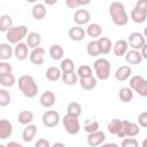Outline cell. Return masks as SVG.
I'll return each instance as SVG.
<instances>
[{"label":"cell","instance_id":"74e56055","mask_svg":"<svg viewBox=\"0 0 147 147\" xmlns=\"http://www.w3.org/2000/svg\"><path fill=\"white\" fill-rule=\"evenodd\" d=\"M67 113L70 114V115H74V116H79L82 114V106L78 103V102H70L67 107Z\"/></svg>","mask_w":147,"mask_h":147},{"label":"cell","instance_id":"7bdbcfd3","mask_svg":"<svg viewBox=\"0 0 147 147\" xmlns=\"http://www.w3.org/2000/svg\"><path fill=\"white\" fill-rule=\"evenodd\" d=\"M11 70H13V68L7 61H0V76L6 75V74H10Z\"/></svg>","mask_w":147,"mask_h":147},{"label":"cell","instance_id":"5b68a950","mask_svg":"<svg viewBox=\"0 0 147 147\" xmlns=\"http://www.w3.org/2000/svg\"><path fill=\"white\" fill-rule=\"evenodd\" d=\"M130 17L134 23H144L147 18V0H138Z\"/></svg>","mask_w":147,"mask_h":147},{"label":"cell","instance_id":"ee69618b","mask_svg":"<svg viewBox=\"0 0 147 147\" xmlns=\"http://www.w3.org/2000/svg\"><path fill=\"white\" fill-rule=\"evenodd\" d=\"M138 125L140 127H147V111H142L138 116Z\"/></svg>","mask_w":147,"mask_h":147},{"label":"cell","instance_id":"484cf974","mask_svg":"<svg viewBox=\"0 0 147 147\" xmlns=\"http://www.w3.org/2000/svg\"><path fill=\"white\" fill-rule=\"evenodd\" d=\"M79 85L82 88H84L86 91H91V90L95 88V86H96V78L93 75L88 76V77L79 78Z\"/></svg>","mask_w":147,"mask_h":147},{"label":"cell","instance_id":"bcb514c9","mask_svg":"<svg viewBox=\"0 0 147 147\" xmlns=\"http://www.w3.org/2000/svg\"><path fill=\"white\" fill-rule=\"evenodd\" d=\"M65 5L68 8H71V9H75L77 7H79V3L77 0H65Z\"/></svg>","mask_w":147,"mask_h":147},{"label":"cell","instance_id":"8d00e7d4","mask_svg":"<svg viewBox=\"0 0 147 147\" xmlns=\"http://www.w3.org/2000/svg\"><path fill=\"white\" fill-rule=\"evenodd\" d=\"M60 69L62 72H68V71H72L75 70V63L71 59H62L61 63H60Z\"/></svg>","mask_w":147,"mask_h":147},{"label":"cell","instance_id":"f6af8a7d","mask_svg":"<svg viewBox=\"0 0 147 147\" xmlns=\"http://www.w3.org/2000/svg\"><path fill=\"white\" fill-rule=\"evenodd\" d=\"M36 147H51V142L46 139H39L37 140V142L34 144Z\"/></svg>","mask_w":147,"mask_h":147},{"label":"cell","instance_id":"30bf717a","mask_svg":"<svg viewBox=\"0 0 147 147\" xmlns=\"http://www.w3.org/2000/svg\"><path fill=\"white\" fill-rule=\"evenodd\" d=\"M106 140V134L103 131H94L91 133H87V145L91 147H96L99 145H102Z\"/></svg>","mask_w":147,"mask_h":147},{"label":"cell","instance_id":"f5cc1de1","mask_svg":"<svg viewBox=\"0 0 147 147\" xmlns=\"http://www.w3.org/2000/svg\"><path fill=\"white\" fill-rule=\"evenodd\" d=\"M55 146H62V147H64V144H62V142H55L54 144V147Z\"/></svg>","mask_w":147,"mask_h":147},{"label":"cell","instance_id":"4dcf8cb0","mask_svg":"<svg viewBox=\"0 0 147 147\" xmlns=\"http://www.w3.org/2000/svg\"><path fill=\"white\" fill-rule=\"evenodd\" d=\"M61 78H62V82L67 85H75L78 80V76L75 72V70L68 71V72H62Z\"/></svg>","mask_w":147,"mask_h":147},{"label":"cell","instance_id":"e0dca14e","mask_svg":"<svg viewBox=\"0 0 147 147\" xmlns=\"http://www.w3.org/2000/svg\"><path fill=\"white\" fill-rule=\"evenodd\" d=\"M132 69L129 65H121L119 68L116 69L115 71V79L118 82H124L131 77Z\"/></svg>","mask_w":147,"mask_h":147},{"label":"cell","instance_id":"f1b7e54d","mask_svg":"<svg viewBox=\"0 0 147 147\" xmlns=\"http://www.w3.org/2000/svg\"><path fill=\"white\" fill-rule=\"evenodd\" d=\"M33 118H34L33 113L30 111V110H23V111H21V113L18 114V116H17V121H18V123L22 124V125H28V124L32 123Z\"/></svg>","mask_w":147,"mask_h":147},{"label":"cell","instance_id":"7a4b0ae2","mask_svg":"<svg viewBox=\"0 0 147 147\" xmlns=\"http://www.w3.org/2000/svg\"><path fill=\"white\" fill-rule=\"evenodd\" d=\"M18 88L21 90V92L23 93L24 96L31 99L34 98L38 93V85L36 83V80L33 79L32 76L30 75H23L18 78Z\"/></svg>","mask_w":147,"mask_h":147},{"label":"cell","instance_id":"6da1fadb","mask_svg":"<svg viewBox=\"0 0 147 147\" xmlns=\"http://www.w3.org/2000/svg\"><path fill=\"white\" fill-rule=\"evenodd\" d=\"M108 11H109V15H110L114 24H116L118 26H123L129 22V15H127L125 7L122 2H119V1L111 2L109 5Z\"/></svg>","mask_w":147,"mask_h":147},{"label":"cell","instance_id":"ffe728a7","mask_svg":"<svg viewBox=\"0 0 147 147\" xmlns=\"http://www.w3.org/2000/svg\"><path fill=\"white\" fill-rule=\"evenodd\" d=\"M127 49H129V44H127V41L126 40H124V39H119V40H117L114 45H113V52H114V54L116 55V56H123L126 52H127Z\"/></svg>","mask_w":147,"mask_h":147},{"label":"cell","instance_id":"277c9868","mask_svg":"<svg viewBox=\"0 0 147 147\" xmlns=\"http://www.w3.org/2000/svg\"><path fill=\"white\" fill-rule=\"evenodd\" d=\"M28 34V28L25 25H17L11 26L6 31V38L9 44H17L22 41Z\"/></svg>","mask_w":147,"mask_h":147},{"label":"cell","instance_id":"ab89813d","mask_svg":"<svg viewBox=\"0 0 147 147\" xmlns=\"http://www.w3.org/2000/svg\"><path fill=\"white\" fill-rule=\"evenodd\" d=\"M121 123H122V119H118V118H113L108 125H107V130L111 133V134H117L119 127H121Z\"/></svg>","mask_w":147,"mask_h":147},{"label":"cell","instance_id":"d4e9b609","mask_svg":"<svg viewBox=\"0 0 147 147\" xmlns=\"http://www.w3.org/2000/svg\"><path fill=\"white\" fill-rule=\"evenodd\" d=\"M25 38H26V45H28V47L36 48V47L40 46L41 36L38 32H29Z\"/></svg>","mask_w":147,"mask_h":147},{"label":"cell","instance_id":"9c48e42d","mask_svg":"<svg viewBox=\"0 0 147 147\" xmlns=\"http://www.w3.org/2000/svg\"><path fill=\"white\" fill-rule=\"evenodd\" d=\"M41 122L46 127H55L60 122V114L56 110H47L42 114Z\"/></svg>","mask_w":147,"mask_h":147},{"label":"cell","instance_id":"f907efd6","mask_svg":"<svg viewBox=\"0 0 147 147\" xmlns=\"http://www.w3.org/2000/svg\"><path fill=\"white\" fill-rule=\"evenodd\" d=\"M57 1H59V0H44V2H45L46 5H48V6H53V5H55Z\"/></svg>","mask_w":147,"mask_h":147},{"label":"cell","instance_id":"f546056e","mask_svg":"<svg viewBox=\"0 0 147 147\" xmlns=\"http://www.w3.org/2000/svg\"><path fill=\"white\" fill-rule=\"evenodd\" d=\"M61 75H62V71L57 67H49L46 70V78L51 82H57L61 78Z\"/></svg>","mask_w":147,"mask_h":147},{"label":"cell","instance_id":"8fae6325","mask_svg":"<svg viewBox=\"0 0 147 147\" xmlns=\"http://www.w3.org/2000/svg\"><path fill=\"white\" fill-rule=\"evenodd\" d=\"M146 44V38L141 32H132L129 36V45L132 49H140Z\"/></svg>","mask_w":147,"mask_h":147},{"label":"cell","instance_id":"9a60e30c","mask_svg":"<svg viewBox=\"0 0 147 147\" xmlns=\"http://www.w3.org/2000/svg\"><path fill=\"white\" fill-rule=\"evenodd\" d=\"M124 56H125V61L129 64H134V65L140 64L141 61L144 60L138 49H131V51L127 49V52L124 54Z\"/></svg>","mask_w":147,"mask_h":147},{"label":"cell","instance_id":"ba28073f","mask_svg":"<svg viewBox=\"0 0 147 147\" xmlns=\"http://www.w3.org/2000/svg\"><path fill=\"white\" fill-rule=\"evenodd\" d=\"M62 124L64 130L69 134H77L80 131V123L77 116H74L67 113V115H64V117L62 118Z\"/></svg>","mask_w":147,"mask_h":147},{"label":"cell","instance_id":"d590c367","mask_svg":"<svg viewBox=\"0 0 147 147\" xmlns=\"http://www.w3.org/2000/svg\"><path fill=\"white\" fill-rule=\"evenodd\" d=\"M99 129H100L99 122L95 121V119H87V121H85V123H84V131L87 132V133L98 131Z\"/></svg>","mask_w":147,"mask_h":147},{"label":"cell","instance_id":"8992f818","mask_svg":"<svg viewBox=\"0 0 147 147\" xmlns=\"http://www.w3.org/2000/svg\"><path fill=\"white\" fill-rule=\"evenodd\" d=\"M139 133H140V126L137 123L129 122L127 119H123L116 136L119 138H124V137H136Z\"/></svg>","mask_w":147,"mask_h":147},{"label":"cell","instance_id":"7c38bea8","mask_svg":"<svg viewBox=\"0 0 147 147\" xmlns=\"http://www.w3.org/2000/svg\"><path fill=\"white\" fill-rule=\"evenodd\" d=\"M30 61L36 65H41L45 62V49L40 46L32 48L31 53L29 54Z\"/></svg>","mask_w":147,"mask_h":147},{"label":"cell","instance_id":"7dc6e473","mask_svg":"<svg viewBox=\"0 0 147 147\" xmlns=\"http://www.w3.org/2000/svg\"><path fill=\"white\" fill-rule=\"evenodd\" d=\"M139 52H140V54H141V56H142V59H147V44H145L144 46H141V48L139 49Z\"/></svg>","mask_w":147,"mask_h":147},{"label":"cell","instance_id":"4fadbf2b","mask_svg":"<svg viewBox=\"0 0 147 147\" xmlns=\"http://www.w3.org/2000/svg\"><path fill=\"white\" fill-rule=\"evenodd\" d=\"M91 15L86 9H78L74 14V21L77 25H85L90 22Z\"/></svg>","mask_w":147,"mask_h":147},{"label":"cell","instance_id":"836d02e7","mask_svg":"<svg viewBox=\"0 0 147 147\" xmlns=\"http://www.w3.org/2000/svg\"><path fill=\"white\" fill-rule=\"evenodd\" d=\"M15 83H16V78H15V76L11 72L0 76V84L3 87H11Z\"/></svg>","mask_w":147,"mask_h":147},{"label":"cell","instance_id":"7402d4cb","mask_svg":"<svg viewBox=\"0 0 147 147\" xmlns=\"http://www.w3.org/2000/svg\"><path fill=\"white\" fill-rule=\"evenodd\" d=\"M98 45L100 49V54H108L113 49V42L107 37H99L98 38Z\"/></svg>","mask_w":147,"mask_h":147},{"label":"cell","instance_id":"4316f807","mask_svg":"<svg viewBox=\"0 0 147 147\" xmlns=\"http://www.w3.org/2000/svg\"><path fill=\"white\" fill-rule=\"evenodd\" d=\"M49 55L53 60L55 61H59V60H62L63 56H64V51L62 48L61 45L59 44H54L49 47Z\"/></svg>","mask_w":147,"mask_h":147},{"label":"cell","instance_id":"60d3db41","mask_svg":"<svg viewBox=\"0 0 147 147\" xmlns=\"http://www.w3.org/2000/svg\"><path fill=\"white\" fill-rule=\"evenodd\" d=\"M77 76L78 78H84V77H88V76H92V68L87 64H83L80 65L78 69H77Z\"/></svg>","mask_w":147,"mask_h":147},{"label":"cell","instance_id":"2e32d148","mask_svg":"<svg viewBox=\"0 0 147 147\" xmlns=\"http://www.w3.org/2000/svg\"><path fill=\"white\" fill-rule=\"evenodd\" d=\"M13 133V124L8 119H0V140L8 139Z\"/></svg>","mask_w":147,"mask_h":147},{"label":"cell","instance_id":"d6a6232c","mask_svg":"<svg viewBox=\"0 0 147 147\" xmlns=\"http://www.w3.org/2000/svg\"><path fill=\"white\" fill-rule=\"evenodd\" d=\"M11 26H13V18L7 14L1 15L0 16V31L1 32H6Z\"/></svg>","mask_w":147,"mask_h":147},{"label":"cell","instance_id":"db71d44e","mask_svg":"<svg viewBox=\"0 0 147 147\" xmlns=\"http://www.w3.org/2000/svg\"><path fill=\"white\" fill-rule=\"evenodd\" d=\"M26 2H31V3H34V2H37V0H25Z\"/></svg>","mask_w":147,"mask_h":147},{"label":"cell","instance_id":"52a82bcc","mask_svg":"<svg viewBox=\"0 0 147 147\" xmlns=\"http://www.w3.org/2000/svg\"><path fill=\"white\" fill-rule=\"evenodd\" d=\"M130 88L142 98L147 96V80L140 75H136L130 78Z\"/></svg>","mask_w":147,"mask_h":147},{"label":"cell","instance_id":"e575fe53","mask_svg":"<svg viewBox=\"0 0 147 147\" xmlns=\"http://www.w3.org/2000/svg\"><path fill=\"white\" fill-rule=\"evenodd\" d=\"M86 52L90 56H93V57L99 56L100 55V49H99L98 41L96 40H91L86 46Z\"/></svg>","mask_w":147,"mask_h":147},{"label":"cell","instance_id":"44dd1931","mask_svg":"<svg viewBox=\"0 0 147 147\" xmlns=\"http://www.w3.org/2000/svg\"><path fill=\"white\" fill-rule=\"evenodd\" d=\"M37 134V126L34 124H28L25 126V129L23 130V133H22V139L24 142H31L33 140V138L36 137Z\"/></svg>","mask_w":147,"mask_h":147},{"label":"cell","instance_id":"3957f363","mask_svg":"<svg viewBox=\"0 0 147 147\" xmlns=\"http://www.w3.org/2000/svg\"><path fill=\"white\" fill-rule=\"evenodd\" d=\"M93 69H94V72H95V76H96L98 79L106 80V79H108V77L110 75L111 65H110V62L107 59L100 57V59H96L94 61Z\"/></svg>","mask_w":147,"mask_h":147},{"label":"cell","instance_id":"b9f144b4","mask_svg":"<svg viewBox=\"0 0 147 147\" xmlns=\"http://www.w3.org/2000/svg\"><path fill=\"white\" fill-rule=\"evenodd\" d=\"M122 146L123 147H138L139 144H138V141L133 137H127V138H124L123 139Z\"/></svg>","mask_w":147,"mask_h":147},{"label":"cell","instance_id":"681fc988","mask_svg":"<svg viewBox=\"0 0 147 147\" xmlns=\"http://www.w3.org/2000/svg\"><path fill=\"white\" fill-rule=\"evenodd\" d=\"M77 1H78L79 6H86V5H88L91 2V0H77Z\"/></svg>","mask_w":147,"mask_h":147},{"label":"cell","instance_id":"1f68e13d","mask_svg":"<svg viewBox=\"0 0 147 147\" xmlns=\"http://www.w3.org/2000/svg\"><path fill=\"white\" fill-rule=\"evenodd\" d=\"M118 96L123 102H130L133 99V91L130 87H122L118 92Z\"/></svg>","mask_w":147,"mask_h":147},{"label":"cell","instance_id":"d6986e66","mask_svg":"<svg viewBox=\"0 0 147 147\" xmlns=\"http://www.w3.org/2000/svg\"><path fill=\"white\" fill-rule=\"evenodd\" d=\"M68 36L70 37V39L75 40V41H80V40H83L85 38L86 32L80 25H76V26H72V28L69 29Z\"/></svg>","mask_w":147,"mask_h":147},{"label":"cell","instance_id":"5bb4252c","mask_svg":"<svg viewBox=\"0 0 147 147\" xmlns=\"http://www.w3.org/2000/svg\"><path fill=\"white\" fill-rule=\"evenodd\" d=\"M14 55L16 56L17 60L24 61L29 55V47H28L26 42H22V41L17 42L14 48Z\"/></svg>","mask_w":147,"mask_h":147},{"label":"cell","instance_id":"ac0fdd59","mask_svg":"<svg viewBox=\"0 0 147 147\" xmlns=\"http://www.w3.org/2000/svg\"><path fill=\"white\" fill-rule=\"evenodd\" d=\"M40 105L45 108H51L55 103V94L52 91H45L39 98Z\"/></svg>","mask_w":147,"mask_h":147},{"label":"cell","instance_id":"603a6c76","mask_svg":"<svg viewBox=\"0 0 147 147\" xmlns=\"http://www.w3.org/2000/svg\"><path fill=\"white\" fill-rule=\"evenodd\" d=\"M14 54V49L9 42L0 44V61H8Z\"/></svg>","mask_w":147,"mask_h":147},{"label":"cell","instance_id":"83f0119b","mask_svg":"<svg viewBox=\"0 0 147 147\" xmlns=\"http://www.w3.org/2000/svg\"><path fill=\"white\" fill-rule=\"evenodd\" d=\"M85 32H86V34H87L88 37H91V38H99V37L101 36V33H102V28H101V25L98 24V23H92V24H90V25L86 28Z\"/></svg>","mask_w":147,"mask_h":147},{"label":"cell","instance_id":"f35d334b","mask_svg":"<svg viewBox=\"0 0 147 147\" xmlns=\"http://www.w3.org/2000/svg\"><path fill=\"white\" fill-rule=\"evenodd\" d=\"M11 100L10 93L6 88H0V107H7L9 106Z\"/></svg>","mask_w":147,"mask_h":147},{"label":"cell","instance_id":"cb8c5ba5","mask_svg":"<svg viewBox=\"0 0 147 147\" xmlns=\"http://www.w3.org/2000/svg\"><path fill=\"white\" fill-rule=\"evenodd\" d=\"M31 14H32V16H33L34 20L41 21L46 16V14H47V10H46L45 5L44 3H34V6L31 9Z\"/></svg>","mask_w":147,"mask_h":147},{"label":"cell","instance_id":"c3c4849f","mask_svg":"<svg viewBox=\"0 0 147 147\" xmlns=\"http://www.w3.org/2000/svg\"><path fill=\"white\" fill-rule=\"evenodd\" d=\"M7 146H8V147H10V146H17V147H22V145H21L20 142H16V141H9V142L7 144Z\"/></svg>","mask_w":147,"mask_h":147},{"label":"cell","instance_id":"816d5d0a","mask_svg":"<svg viewBox=\"0 0 147 147\" xmlns=\"http://www.w3.org/2000/svg\"><path fill=\"white\" fill-rule=\"evenodd\" d=\"M103 147H109V146H114V147H117L118 145L117 144H114V142H110V144H102Z\"/></svg>","mask_w":147,"mask_h":147}]
</instances>
